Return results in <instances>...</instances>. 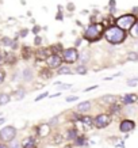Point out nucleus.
Instances as JSON below:
<instances>
[{
    "instance_id": "f257e3e1",
    "label": "nucleus",
    "mask_w": 138,
    "mask_h": 148,
    "mask_svg": "<svg viewBox=\"0 0 138 148\" xmlns=\"http://www.w3.org/2000/svg\"><path fill=\"white\" fill-rule=\"evenodd\" d=\"M104 37H106V40L108 41L110 44H120V42L125 41L126 33H125V30H122L120 27L112 26V27H110V29L106 30Z\"/></svg>"
},
{
    "instance_id": "f03ea898",
    "label": "nucleus",
    "mask_w": 138,
    "mask_h": 148,
    "mask_svg": "<svg viewBox=\"0 0 138 148\" xmlns=\"http://www.w3.org/2000/svg\"><path fill=\"white\" fill-rule=\"evenodd\" d=\"M103 33V25L102 23H95L87 29V32L84 34V38H87L88 41H98L100 38Z\"/></svg>"
},
{
    "instance_id": "7ed1b4c3",
    "label": "nucleus",
    "mask_w": 138,
    "mask_h": 148,
    "mask_svg": "<svg viewBox=\"0 0 138 148\" xmlns=\"http://www.w3.org/2000/svg\"><path fill=\"white\" fill-rule=\"evenodd\" d=\"M135 22H137L135 16L127 14V15H122V16H119V18L116 19L115 25L118 27H120L122 30H125L126 32V30H131V27L135 25Z\"/></svg>"
},
{
    "instance_id": "20e7f679",
    "label": "nucleus",
    "mask_w": 138,
    "mask_h": 148,
    "mask_svg": "<svg viewBox=\"0 0 138 148\" xmlns=\"http://www.w3.org/2000/svg\"><path fill=\"white\" fill-rule=\"evenodd\" d=\"M15 136H16V129L14 126H4L0 130V141L10 143L15 139Z\"/></svg>"
},
{
    "instance_id": "39448f33",
    "label": "nucleus",
    "mask_w": 138,
    "mask_h": 148,
    "mask_svg": "<svg viewBox=\"0 0 138 148\" xmlns=\"http://www.w3.org/2000/svg\"><path fill=\"white\" fill-rule=\"evenodd\" d=\"M63 58L64 61H67V63H76L79 60V53H77L76 49L69 48V49H65L63 52Z\"/></svg>"
},
{
    "instance_id": "423d86ee",
    "label": "nucleus",
    "mask_w": 138,
    "mask_h": 148,
    "mask_svg": "<svg viewBox=\"0 0 138 148\" xmlns=\"http://www.w3.org/2000/svg\"><path fill=\"white\" fill-rule=\"evenodd\" d=\"M110 122H111V117L108 114H99L94 120V124L96 128H106L107 125H110Z\"/></svg>"
},
{
    "instance_id": "0eeeda50",
    "label": "nucleus",
    "mask_w": 138,
    "mask_h": 148,
    "mask_svg": "<svg viewBox=\"0 0 138 148\" xmlns=\"http://www.w3.org/2000/svg\"><path fill=\"white\" fill-rule=\"evenodd\" d=\"M48 64L50 68H58L61 65V57L58 54H50L48 57Z\"/></svg>"
},
{
    "instance_id": "6e6552de",
    "label": "nucleus",
    "mask_w": 138,
    "mask_h": 148,
    "mask_svg": "<svg viewBox=\"0 0 138 148\" xmlns=\"http://www.w3.org/2000/svg\"><path fill=\"white\" fill-rule=\"evenodd\" d=\"M134 122L131 121V120H125V121H122L120 122V130H122V132H130V130H133L134 129Z\"/></svg>"
},
{
    "instance_id": "1a4fd4ad",
    "label": "nucleus",
    "mask_w": 138,
    "mask_h": 148,
    "mask_svg": "<svg viewBox=\"0 0 138 148\" xmlns=\"http://www.w3.org/2000/svg\"><path fill=\"white\" fill-rule=\"evenodd\" d=\"M50 133V125L49 124H41L38 126V135L41 137H45V136H48Z\"/></svg>"
},
{
    "instance_id": "9d476101",
    "label": "nucleus",
    "mask_w": 138,
    "mask_h": 148,
    "mask_svg": "<svg viewBox=\"0 0 138 148\" xmlns=\"http://www.w3.org/2000/svg\"><path fill=\"white\" fill-rule=\"evenodd\" d=\"M37 58L38 60H45V58H48L50 56V50L49 49H45V48H39V49L37 50Z\"/></svg>"
},
{
    "instance_id": "9b49d317",
    "label": "nucleus",
    "mask_w": 138,
    "mask_h": 148,
    "mask_svg": "<svg viewBox=\"0 0 138 148\" xmlns=\"http://www.w3.org/2000/svg\"><path fill=\"white\" fill-rule=\"evenodd\" d=\"M137 101H138V97L135 94H129V95L122 97V102L125 103V105H131V103L137 102Z\"/></svg>"
},
{
    "instance_id": "f8f14e48",
    "label": "nucleus",
    "mask_w": 138,
    "mask_h": 148,
    "mask_svg": "<svg viewBox=\"0 0 138 148\" xmlns=\"http://www.w3.org/2000/svg\"><path fill=\"white\" fill-rule=\"evenodd\" d=\"M1 44H3V46H8V48H12V49H16V48H18V44H16L15 41H12L11 38H8V37L1 38Z\"/></svg>"
},
{
    "instance_id": "ddd939ff",
    "label": "nucleus",
    "mask_w": 138,
    "mask_h": 148,
    "mask_svg": "<svg viewBox=\"0 0 138 148\" xmlns=\"http://www.w3.org/2000/svg\"><path fill=\"white\" fill-rule=\"evenodd\" d=\"M22 148H35V140L33 137H26L22 141Z\"/></svg>"
},
{
    "instance_id": "4468645a",
    "label": "nucleus",
    "mask_w": 138,
    "mask_h": 148,
    "mask_svg": "<svg viewBox=\"0 0 138 148\" xmlns=\"http://www.w3.org/2000/svg\"><path fill=\"white\" fill-rule=\"evenodd\" d=\"M39 76L42 77V79H50V77H52V69H50V68H44V69H41Z\"/></svg>"
},
{
    "instance_id": "2eb2a0df",
    "label": "nucleus",
    "mask_w": 138,
    "mask_h": 148,
    "mask_svg": "<svg viewBox=\"0 0 138 148\" xmlns=\"http://www.w3.org/2000/svg\"><path fill=\"white\" fill-rule=\"evenodd\" d=\"M10 101H11V97H10L8 94H5V92H1V94H0V106L7 105Z\"/></svg>"
},
{
    "instance_id": "dca6fc26",
    "label": "nucleus",
    "mask_w": 138,
    "mask_h": 148,
    "mask_svg": "<svg viewBox=\"0 0 138 148\" xmlns=\"http://www.w3.org/2000/svg\"><path fill=\"white\" fill-rule=\"evenodd\" d=\"M63 143V135L61 133H56L53 136V139H52V144L53 145H58V144Z\"/></svg>"
},
{
    "instance_id": "f3484780",
    "label": "nucleus",
    "mask_w": 138,
    "mask_h": 148,
    "mask_svg": "<svg viewBox=\"0 0 138 148\" xmlns=\"http://www.w3.org/2000/svg\"><path fill=\"white\" fill-rule=\"evenodd\" d=\"M23 79L26 82H30L33 79V71L30 68H26V69L23 71Z\"/></svg>"
},
{
    "instance_id": "a211bd4d",
    "label": "nucleus",
    "mask_w": 138,
    "mask_h": 148,
    "mask_svg": "<svg viewBox=\"0 0 138 148\" xmlns=\"http://www.w3.org/2000/svg\"><path fill=\"white\" fill-rule=\"evenodd\" d=\"M89 108H91V103L89 102H83V103H80V105H79V106H77V110H79V112H88L89 110Z\"/></svg>"
},
{
    "instance_id": "6ab92c4d",
    "label": "nucleus",
    "mask_w": 138,
    "mask_h": 148,
    "mask_svg": "<svg viewBox=\"0 0 138 148\" xmlns=\"http://www.w3.org/2000/svg\"><path fill=\"white\" fill-rule=\"evenodd\" d=\"M72 69L69 67H67V65H63V67H60V69H58V73L60 75H71L72 73Z\"/></svg>"
},
{
    "instance_id": "aec40b11",
    "label": "nucleus",
    "mask_w": 138,
    "mask_h": 148,
    "mask_svg": "<svg viewBox=\"0 0 138 148\" xmlns=\"http://www.w3.org/2000/svg\"><path fill=\"white\" fill-rule=\"evenodd\" d=\"M16 61V56L14 53H5V63L7 64H14Z\"/></svg>"
},
{
    "instance_id": "412c9836",
    "label": "nucleus",
    "mask_w": 138,
    "mask_h": 148,
    "mask_svg": "<svg viewBox=\"0 0 138 148\" xmlns=\"http://www.w3.org/2000/svg\"><path fill=\"white\" fill-rule=\"evenodd\" d=\"M103 101L107 103H115L116 102V97L115 95H106V97H103Z\"/></svg>"
},
{
    "instance_id": "4be33fe9",
    "label": "nucleus",
    "mask_w": 138,
    "mask_h": 148,
    "mask_svg": "<svg viewBox=\"0 0 138 148\" xmlns=\"http://www.w3.org/2000/svg\"><path fill=\"white\" fill-rule=\"evenodd\" d=\"M30 54H31L30 48H29V46H23V48H22V56H23V58H29V57H30Z\"/></svg>"
},
{
    "instance_id": "5701e85b",
    "label": "nucleus",
    "mask_w": 138,
    "mask_h": 148,
    "mask_svg": "<svg viewBox=\"0 0 138 148\" xmlns=\"http://www.w3.org/2000/svg\"><path fill=\"white\" fill-rule=\"evenodd\" d=\"M81 122L83 124H85V125H88V126H91V125H94V120L91 118V117H81Z\"/></svg>"
},
{
    "instance_id": "b1692460",
    "label": "nucleus",
    "mask_w": 138,
    "mask_h": 148,
    "mask_svg": "<svg viewBox=\"0 0 138 148\" xmlns=\"http://www.w3.org/2000/svg\"><path fill=\"white\" fill-rule=\"evenodd\" d=\"M127 60H130V61H138V53H135V52L127 53Z\"/></svg>"
},
{
    "instance_id": "393cba45",
    "label": "nucleus",
    "mask_w": 138,
    "mask_h": 148,
    "mask_svg": "<svg viewBox=\"0 0 138 148\" xmlns=\"http://www.w3.org/2000/svg\"><path fill=\"white\" fill-rule=\"evenodd\" d=\"M23 97H24V90H23V88H19V90L15 92V98L18 99V101H20Z\"/></svg>"
},
{
    "instance_id": "a878e982",
    "label": "nucleus",
    "mask_w": 138,
    "mask_h": 148,
    "mask_svg": "<svg viewBox=\"0 0 138 148\" xmlns=\"http://www.w3.org/2000/svg\"><path fill=\"white\" fill-rule=\"evenodd\" d=\"M76 72L79 73V75H85L87 73V68L84 65H79V67L76 68Z\"/></svg>"
},
{
    "instance_id": "bb28decb",
    "label": "nucleus",
    "mask_w": 138,
    "mask_h": 148,
    "mask_svg": "<svg viewBox=\"0 0 138 148\" xmlns=\"http://www.w3.org/2000/svg\"><path fill=\"white\" fill-rule=\"evenodd\" d=\"M131 34H133V37L138 38V22H135V25L131 27Z\"/></svg>"
},
{
    "instance_id": "cd10ccee",
    "label": "nucleus",
    "mask_w": 138,
    "mask_h": 148,
    "mask_svg": "<svg viewBox=\"0 0 138 148\" xmlns=\"http://www.w3.org/2000/svg\"><path fill=\"white\" fill-rule=\"evenodd\" d=\"M68 133H69V135H68V139H76V137H77V130L76 129H71Z\"/></svg>"
},
{
    "instance_id": "c85d7f7f",
    "label": "nucleus",
    "mask_w": 138,
    "mask_h": 148,
    "mask_svg": "<svg viewBox=\"0 0 138 148\" xmlns=\"http://www.w3.org/2000/svg\"><path fill=\"white\" fill-rule=\"evenodd\" d=\"M135 84H138V77H134L131 80H127V86H130V87H134Z\"/></svg>"
},
{
    "instance_id": "c756f323",
    "label": "nucleus",
    "mask_w": 138,
    "mask_h": 148,
    "mask_svg": "<svg viewBox=\"0 0 138 148\" xmlns=\"http://www.w3.org/2000/svg\"><path fill=\"white\" fill-rule=\"evenodd\" d=\"M4 79H5V72H4V69L0 68V84H3Z\"/></svg>"
},
{
    "instance_id": "7c9ffc66",
    "label": "nucleus",
    "mask_w": 138,
    "mask_h": 148,
    "mask_svg": "<svg viewBox=\"0 0 138 148\" xmlns=\"http://www.w3.org/2000/svg\"><path fill=\"white\" fill-rule=\"evenodd\" d=\"M83 143H85L84 137H76V145H83Z\"/></svg>"
},
{
    "instance_id": "2f4dec72",
    "label": "nucleus",
    "mask_w": 138,
    "mask_h": 148,
    "mask_svg": "<svg viewBox=\"0 0 138 148\" xmlns=\"http://www.w3.org/2000/svg\"><path fill=\"white\" fill-rule=\"evenodd\" d=\"M3 63H5V53L0 50V65H1Z\"/></svg>"
},
{
    "instance_id": "473e14b6",
    "label": "nucleus",
    "mask_w": 138,
    "mask_h": 148,
    "mask_svg": "<svg viewBox=\"0 0 138 148\" xmlns=\"http://www.w3.org/2000/svg\"><path fill=\"white\" fill-rule=\"evenodd\" d=\"M120 110V106H118V105H112L111 106V112L112 113H119Z\"/></svg>"
},
{
    "instance_id": "72a5a7b5",
    "label": "nucleus",
    "mask_w": 138,
    "mask_h": 148,
    "mask_svg": "<svg viewBox=\"0 0 138 148\" xmlns=\"http://www.w3.org/2000/svg\"><path fill=\"white\" fill-rule=\"evenodd\" d=\"M45 97H48V92H44V94H41V95H38V97H37L35 98V102H39L41 99H44Z\"/></svg>"
},
{
    "instance_id": "f704fd0d",
    "label": "nucleus",
    "mask_w": 138,
    "mask_h": 148,
    "mask_svg": "<svg viewBox=\"0 0 138 148\" xmlns=\"http://www.w3.org/2000/svg\"><path fill=\"white\" fill-rule=\"evenodd\" d=\"M41 42H42L41 37H39V36H37V37H35V41H34V44H35V45H39Z\"/></svg>"
},
{
    "instance_id": "c9c22d12",
    "label": "nucleus",
    "mask_w": 138,
    "mask_h": 148,
    "mask_svg": "<svg viewBox=\"0 0 138 148\" xmlns=\"http://www.w3.org/2000/svg\"><path fill=\"white\" fill-rule=\"evenodd\" d=\"M73 101H77V97H68L67 102H73Z\"/></svg>"
},
{
    "instance_id": "e433bc0d",
    "label": "nucleus",
    "mask_w": 138,
    "mask_h": 148,
    "mask_svg": "<svg viewBox=\"0 0 138 148\" xmlns=\"http://www.w3.org/2000/svg\"><path fill=\"white\" fill-rule=\"evenodd\" d=\"M53 49H54V52H60V50H63V48H61V45H54Z\"/></svg>"
},
{
    "instance_id": "4c0bfd02",
    "label": "nucleus",
    "mask_w": 138,
    "mask_h": 148,
    "mask_svg": "<svg viewBox=\"0 0 138 148\" xmlns=\"http://www.w3.org/2000/svg\"><path fill=\"white\" fill-rule=\"evenodd\" d=\"M56 84H61V83H56ZM71 84H61V88H71Z\"/></svg>"
},
{
    "instance_id": "58836bf2",
    "label": "nucleus",
    "mask_w": 138,
    "mask_h": 148,
    "mask_svg": "<svg viewBox=\"0 0 138 148\" xmlns=\"http://www.w3.org/2000/svg\"><path fill=\"white\" fill-rule=\"evenodd\" d=\"M11 148H19V143L18 141H14V143L11 144Z\"/></svg>"
},
{
    "instance_id": "ea45409f",
    "label": "nucleus",
    "mask_w": 138,
    "mask_h": 148,
    "mask_svg": "<svg viewBox=\"0 0 138 148\" xmlns=\"http://www.w3.org/2000/svg\"><path fill=\"white\" fill-rule=\"evenodd\" d=\"M27 33H29V30H26V29H24V30H22V32H20V37H26Z\"/></svg>"
},
{
    "instance_id": "a19ab883",
    "label": "nucleus",
    "mask_w": 138,
    "mask_h": 148,
    "mask_svg": "<svg viewBox=\"0 0 138 148\" xmlns=\"http://www.w3.org/2000/svg\"><path fill=\"white\" fill-rule=\"evenodd\" d=\"M57 120H58V117H54V118H52V120H50V124H56V122H57Z\"/></svg>"
},
{
    "instance_id": "79ce46f5",
    "label": "nucleus",
    "mask_w": 138,
    "mask_h": 148,
    "mask_svg": "<svg viewBox=\"0 0 138 148\" xmlns=\"http://www.w3.org/2000/svg\"><path fill=\"white\" fill-rule=\"evenodd\" d=\"M95 88H98V86H92V87H89V88H87L84 91H91V90H95Z\"/></svg>"
},
{
    "instance_id": "37998d69",
    "label": "nucleus",
    "mask_w": 138,
    "mask_h": 148,
    "mask_svg": "<svg viewBox=\"0 0 138 148\" xmlns=\"http://www.w3.org/2000/svg\"><path fill=\"white\" fill-rule=\"evenodd\" d=\"M4 122H5L4 118H0V125H1V124H4Z\"/></svg>"
},
{
    "instance_id": "c03bdc74",
    "label": "nucleus",
    "mask_w": 138,
    "mask_h": 148,
    "mask_svg": "<svg viewBox=\"0 0 138 148\" xmlns=\"http://www.w3.org/2000/svg\"><path fill=\"white\" fill-rule=\"evenodd\" d=\"M38 30H39V27H34V30H33V32H34V33H38Z\"/></svg>"
},
{
    "instance_id": "a18cd8bd",
    "label": "nucleus",
    "mask_w": 138,
    "mask_h": 148,
    "mask_svg": "<svg viewBox=\"0 0 138 148\" xmlns=\"http://www.w3.org/2000/svg\"><path fill=\"white\" fill-rule=\"evenodd\" d=\"M0 148H7V145L5 144H0Z\"/></svg>"
}]
</instances>
